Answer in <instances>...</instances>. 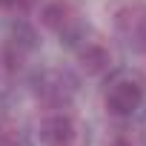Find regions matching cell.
<instances>
[{"label": "cell", "mask_w": 146, "mask_h": 146, "mask_svg": "<svg viewBox=\"0 0 146 146\" xmlns=\"http://www.w3.org/2000/svg\"><path fill=\"white\" fill-rule=\"evenodd\" d=\"M146 98V83L135 69H115L103 83V106L115 117H132Z\"/></svg>", "instance_id": "cell-1"}, {"label": "cell", "mask_w": 146, "mask_h": 146, "mask_svg": "<svg viewBox=\"0 0 146 146\" xmlns=\"http://www.w3.org/2000/svg\"><path fill=\"white\" fill-rule=\"evenodd\" d=\"M40 20H43V26H46L49 32H54V35L60 37V43H66L72 52H75L78 46H83V43L95 35V32L89 29V23L80 17V12L72 6V3H66V0H52V3H46Z\"/></svg>", "instance_id": "cell-2"}, {"label": "cell", "mask_w": 146, "mask_h": 146, "mask_svg": "<svg viewBox=\"0 0 146 146\" xmlns=\"http://www.w3.org/2000/svg\"><path fill=\"white\" fill-rule=\"evenodd\" d=\"M115 35L132 52L146 54V0H120L112 9Z\"/></svg>", "instance_id": "cell-3"}, {"label": "cell", "mask_w": 146, "mask_h": 146, "mask_svg": "<svg viewBox=\"0 0 146 146\" xmlns=\"http://www.w3.org/2000/svg\"><path fill=\"white\" fill-rule=\"evenodd\" d=\"M32 89L37 95L40 103H46L49 109H66L75 98V78L69 75L66 69H57V66H46V69H37L35 78H32Z\"/></svg>", "instance_id": "cell-4"}, {"label": "cell", "mask_w": 146, "mask_h": 146, "mask_svg": "<svg viewBox=\"0 0 146 146\" xmlns=\"http://www.w3.org/2000/svg\"><path fill=\"white\" fill-rule=\"evenodd\" d=\"M40 143L43 146H75L78 140V123L69 112L63 109H52L43 120H40Z\"/></svg>", "instance_id": "cell-5"}, {"label": "cell", "mask_w": 146, "mask_h": 146, "mask_svg": "<svg viewBox=\"0 0 146 146\" xmlns=\"http://www.w3.org/2000/svg\"><path fill=\"white\" fill-rule=\"evenodd\" d=\"M35 49H37V32L29 23H23V20L12 23V29L6 35V57H9V66H15V60L29 57Z\"/></svg>", "instance_id": "cell-6"}, {"label": "cell", "mask_w": 146, "mask_h": 146, "mask_svg": "<svg viewBox=\"0 0 146 146\" xmlns=\"http://www.w3.org/2000/svg\"><path fill=\"white\" fill-rule=\"evenodd\" d=\"M0 146H29V137L20 129H0Z\"/></svg>", "instance_id": "cell-7"}, {"label": "cell", "mask_w": 146, "mask_h": 146, "mask_svg": "<svg viewBox=\"0 0 146 146\" xmlns=\"http://www.w3.org/2000/svg\"><path fill=\"white\" fill-rule=\"evenodd\" d=\"M26 6V0H0V12H17Z\"/></svg>", "instance_id": "cell-8"}]
</instances>
